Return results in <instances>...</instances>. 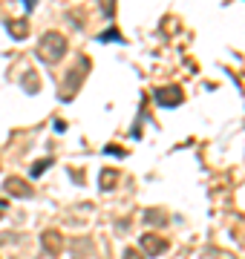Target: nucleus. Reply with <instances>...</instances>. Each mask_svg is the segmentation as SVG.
<instances>
[{"label": "nucleus", "mask_w": 245, "mask_h": 259, "mask_svg": "<svg viewBox=\"0 0 245 259\" xmlns=\"http://www.w3.org/2000/svg\"><path fill=\"white\" fill-rule=\"evenodd\" d=\"M156 98H159V104H176L182 95H179V93H173V95H170V93H159Z\"/></svg>", "instance_id": "obj_2"}, {"label": "nucleus", "mask_w": 245, "mask_h": 259, "mask_svg": "<svg viewBox=\"0 0 245 259\" xmlns=\"http://www.w3.org/2000/svg\"><path fill=\"white\" fill-rule=\"evenodd\" d=\"M23 3H26V9H32V6H35V0H23Z\"/></svg>", "instance_id": "obj_3"}, {"label": "nucleus", "mask_w": 245, "mask_h": 259, "mask_svg": "<svg viewBox=\"0 0 245 259\" xmlns=\"http://www.w3.org/2000/svg\"><path fill=\"white\" fill-rule=\"evenodd\" d=\"M142 245H144V248H150L147 253H161V248H165V242H161V239H156V236H144V239H142Z\"/></svg>", "instance_id": "obj_1"}]
</instances>
